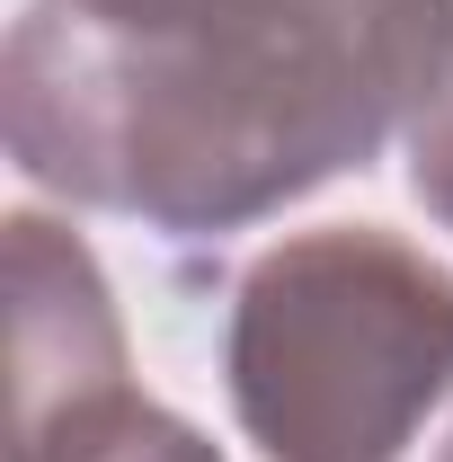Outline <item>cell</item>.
<instances>
[{
    "label": "cell",
    "instance_id": "8992f818",
    "mask_svg": "<svg viewBox=\"0 0 453 462\" xmlns=\"http://www.w3.org/2000/svg\"><path fill=\"white\" fill-rule=\"evenodd\" d=\"M89 18H107V27H178V18H196L205 0H80Z\"/></svg>",
    "mask_w": 453,
    "mask_h": 462
},
{
    "label": "cell",
    "instance_id": "7a4b0ae2",
    "mask_svg": "<svg viewBox=\"0 0 453 462\" xmlns=\"http://www.w3.org/2000/svg\"><path fill=\"white\" fill-rule=\"evenodd\" d=\"M453 392V276L392 231H302L231 302V409L267 462H400Z\"/></svg>",
    "mask_w": 453,
    "mask_h": 462
},
{
    "label": "cell",
    "instance_id": "6da1fadb",
    "mask_svg": "<svg viewBox=\"0 0 453 462\" xmlns=\"http://www.w3.org/2000/svg\"><path fill=\"white\" fill-rule=\"evenodd\" d=\"M445 54L453 0H205L178 27L36 0L9 36V152L80 205L240 231L374 161Z\"/></svg>",
    "mask_w": 453,
    "mask_h": 462
},
{
    "label": "cell",
    "instance_id": "277c9868",
    "mask_svg": "<svg viewBox=\"0 0 453 462\" xmlns=\"http://www.w3.org/2000/svg\"><path fill=\"white\" fill-rule=\"evenodd\" d=\"M409 187L436 223H453V54L436 71V89L418 98V116H409Z\"/></svg>",
    "mask_w": 453,
    "mask_h": 462
},
{
    "label": "cell",
    "instance_id": "52a82bcc",
    "mask_svg": "<svg viewBox=\"0 0 453 462\" xmlns=\"http://www.w3.org/2000/svg\"><path fill=\"white\" fill-rule=\"evenodd\" d=\"M445 462H453V445H445Z\"/></svg>",
    "mask_w": 453,
    "mask_h": 462
},
{
    "label": "cell",
    "instance_id": "5b68a950",
    "mask_svg": "<svg viewBox=\"0 0 453 462\" xmlns=\"http://www.w3.org/2000/svg\"><path fill=\"white\" fill-rule=\"evenodd\" d=\"M80 462H214V445H205L187 418H170V409H152V401H143L134 418H125V427H107V436H98V445H89Z\"/></svg>",
    "mask_w": 453,
    "mask_h": 462
},
{
    "label": "cell",
    "instance_id": "3957f363",
    "mask_svg": "<svg viewBox=\"0 0 453 462\" xmlns=\"http://www.w3.org/2000/svg\"><path fill=\"white\" fill-rule=\"evenodd\" d=\"M98 258L45 214L9 223V462H80L134 418Z\"/></svg>",
    "mask_w": 453,
    "mask_h": 462
}]
</instances>
